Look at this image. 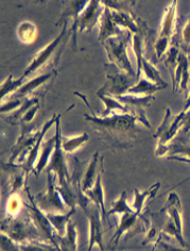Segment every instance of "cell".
<instances>
[{
  "label": "cell",
  "instance_id": "1",
  "mask_svg": "<svg viewBox=\"0 0 190 251\" xmlns=\"http://www.w3.org/2000/svg\"><path fill=\"white\" fill-rule=\"evenodd\" d=\"M84 118L95 128L101 140H103L110 146L120 148L131 146L132 142L136 140V127L138 123L142 124L147 128L151 127L143 112H129L125 114L114 113L109 116H99L92 112L91 115L85 113Z\"/></svg>",
  "mask_w": 190,
  "mask_h": 251
},
{
  "label": "cell",
  "instance_id": "2",
  "mask_svg": "<svg viewBox=\"0 0 190 251\" xmlns=\"http://www.w3.org/2000/svg\"><path fill=\"white\" fill-rule=\"evenodd\" d=\"M131 36L132 34L130 32H126L122 36L113 37V39H109L102 43L106 50L107 58H109L112 64L115 65L119 72L129 75L133 78H136V72L133 70L132 63L128 54V46L130 44Z\"/></svg>",
  "mask_w": 190,
  "mask_h": 251
},
{
  "label": "cell",
  "instance_id": "3",
  "mask_svg": "<svg viewBox=\"0 0 190 251\" xmlns=\"http://www.w3.org/2000/svg\"><path fill=\"white\" fill-rule=\"evenodd\" d=\"M47 175V190L35 196L37 205L46 214H64V213H68V206L61 196L58 185L55 184V179L58 177L53 172H48Z\"/></svg>",
  "mask_w": 190,
  "mask_h": 251
},
{
  "label": "cell",
  "instance_id": "4",
  "mask_svg": "<svg viewBox=\"0 0 190 251\" xmlns=\"http://www.w3.org/2000/svg\"><path fill=\"white\" fill-rule=\"evenodd\" d=\"M184 116H185V113L183 111L180 114L172 115L171 110L169 108L166 109L164 121L154 134L155 139L158 140L156 155L163 156L167 153L169 143L173 140L175 134L183 129Z\"/></svg>",
  "mask_w": 190,
  "mask_h": 251
},
{
  "label": "cell",
  "instance_id": "5",
  "mask_svg": "<svg viewBox=\"0 0 190 251\" xmlns=\"http://www.w3.org/2000/svg\"><path fill=\"white\" fill-rule=\"evenodd\" d=\"M176 16H177V1H171L165 10V14L161 25L160 35L154 45L156 58L161 60L165 53H167L169 46L172 43V37L175 33L176 28Z\"/></svg>",
  "mask_w": 190,
  "mask_h": 251
},
{
  "label": "cell",
  "instance_id": "6",
  "mask_svg": "<svg viewBox=\"0 0 190 251\" xmlns=\"http://www.w3.org/2000/svg\"><path fill=\"white\" fill-rule=\"evenodd\" d=\"M61 115L58 114V118L55 122V148L52 153L51 160L49 162V165L46 168L48 172H53L59 180V186H65L71 183V175H69L65 151L62 147V132H61Z\"/></svg>",
  "mask_w": 190,
  "mask_h": 251
},
{
  "label": "cell",
  "instance_id": "7",
  "mask_svg": "<svg viewBox=\"0 0 190 251\" xmlns=\"http://www.w3.org/2000/svg\"><path fill=\"white\" fill-rule=\"evenodd\" d=\"M104 4L102 1H90L87 7L84 9L79 16L77 23L72 24V40H73V47L77 46V31L80 32H90L95 27L97 26L98 23L101 21V17L104 12Z\"/></svg>",
  "mask_w": 190,
  "mask_h": 251
},
{
  "label": "cell",
  "instance_id": "8",
  "mask_svg": "<svg viewBox=\"0 0 190 251\" xmlns=\"http://www.w3.org/2000/svg\"><path fill=\"white\" fill-rule=\"evenodd\" d=\"M170 75L173 81V90L176 93L185 94L187 96L190 84V61L188 54L184 50L181 51L179 61L173 70L170 72Z\"/></svg>",
  "mask_w": 190,
  "mask_h": 251
},
{
  "label": "cell",
  "instance_id": "9",
  "mask_svg": "<svg viewBox=\"0 0 190 251\" xmlns=\"http://www.w3.org/2000/svg\"><path fill=\"white\" fill-rule=\"evenodd\" d=\"M67 22H65L64 24V29L62 30V32L58 35V37L50 42L47 46L44 47L40 52H37V54L34 56V59L32 60V62L30 63L29 66L24 70V73L22 76V78L24 80L27 77L31 76V75L34 74L37 70H40L42 66H44L46 63L49 61V59L51 58L53 52L56 50V48L59 47V45L61 44V42L63 41V39L66 36L67 33Z\"/></svg>",
  "mask_w": 190,
  "mask_h": 251
},
{
  "label": "cell",
  "instance_id": "10",
  "mask_svg": "<svg viewBox=\"0 0 190 251\" xmlns=\"http://www.w3.org/2000/svg\"><path fill=\"white\" fill-rule=\"evenodd\" d=\"M90 223V245H88V251H92L95 245H98L101 251H104L103 244V226H102V212L97 205L88 206V209L84 211Z\"/></svg>",
  "mask_w": 190,
  "mask_h": 251
},
{
  "label": "cell",
  "instance_id": "11",
  "mask_svg": "<svg viewBox=\"0 0 190 251\" xmlns=\"http://www.w3.org/2000/svg\"><path fill=\"white\" fill-rule=\"evenodd\" d=\"M100 23H101V27H100L99 40L101 42H104L109 39H113V37L122 36L126 32H128V31H123L120 29L115 24V22L113 21L111 10L107 7H105V9H104V12L102 14V17H101Z\"/></svg>",
  "mask_w": 190,
  "mask_h": 251
},
{
  "label": "cell",
  "instance_id": "12",
  "mask_svg": "<svg viewBox=\"0 0 190 251\" xmlns=\"http://www.w3.org/2000/svg\"><path fill=\"white\" fill-rule=\"evenodd\" d=\"M163 211H166L168 219L174 224L176 229L183 234V222H182V205L180 197L174 192H171L166 200Z\"/></svg>",
  "mask_w": 190,
  "mask_h": 251
},
{
  "label": "cell",
  "instance_id": "13",
  "mask_svg": "<svg viewBox=\"0 0 190 251\" xmlns=\"http://www.w3.org/2000/svg\"><path fill=\"white\" fill-rule=\"evenodd\" d=\"M102 171L103 169H101V172H98V176H97V179L96 182H95L94 186L91 188V190L86 191L84 194L85 196L92 200L93 203L95 205H97L98 208L102 212V216L105 219L107 223L109 222V214H107V212L105 210V204H104V190H103V185H102Z\"/></svg>",
  "mask_w": 190,
  "mask_h": 251
},
{
  "label": "cell",
  "instance_id": "14",
  "mask_svg": "<svg viewBox=\"0 0 190 251\" xmlns=\"http://www.w3.org/2000/svg\"><path fill=\"white\" fill-rule=\"evenodd\" d=\"M97 95L105 104V110L101 113V116L112 115L114 114V112H117L118 114H125V113L130 112L128 105L120 102L115 96H112L110 94H106L101 90L97 93Z\"/></svg>",
  "mask_w": 190,
  "mask_h": 251
},
{
  "label": "cell",
  "instance_id": "15",
  "mask_svg": "<svg viewBox=\"0 0 190 251\" xmlns=\"http://www.w3.org/2000/svg\"><path fill=\"white\" fill-rule=\"evenodd\" d=\"M55 142H56V139H55V135H54L50 140L45 141L42 144V152H41V155H40V159L37 160L36 165L33 169V173H34L36 177L44 171V169H46L48 167V165H49L48 162L51 160L52 153L54 151Z\"/></svg>",
  "mask_w": 190,
  "mask_h": 251
},
{
  "label": "cell",
  "instance_id": "16",
  "mask_svg": "<svg viewBox=\"0 0 190 251\" xmlns=\"http://www.w3.org/2000/svg\"><path fill=\"white\" fill-rule=\"evenodd\" d=\"M139 216H141V214H138V213H136V212H130V213H124V214H121L118 229L111 242L113 247L117 246V244H118L120 238H121L122 234H124L125 232H128L133 227V226L136 224Z\"/></svg>",
  "mask_w": 190,
  "mask_h": 251
},
{
  "label": "cell",
  "instance_id": "17",
  "mask_svg": "<svg viewBox=\"0 0 190 251\" xmlns=\"http://www.w3.org/2000/svg\"><path fill=\"white\" fill-rule=\"evenodd\" d=\"M78 231L74 223L69 221L66 233L60 241V251H77L78 248Z\"/></svg>",
  "mask_w": 190,
  "mask_h": 251
},
{
  "label": "cell",
  "instance_id": "18",
  "mask_svg": "<svg viewBox=\"0 0 190 251\" xmlns=\"http://www.w3.org/2000/svg\"><path fill=\"white\" fill-rule=\"evenodd\" d=\"M52 77V73H47V74H43L39 77H35L34 79L28 81L27 83H24V85L18 90L16 93H14L12 95V98L14 99H22L23 97L27 96L29 93H32L34 90L39 89L41 85H43L45 82Z\"/></svg>",
  "mask_w": 190,
  "mask_h": 251
},
{
  "label": "cell",
  "instance_id": "19",
  "mask_svg": "<svg viewBox=\"0 0 190 251\" xmlns=\"http://www.w3.org/2000/svg\"><path fill=\"white\" fill-rule=\"evenodd\" d=\"M161 89H163V87L150 82L149 80L143 77H141L134 83V85L130 87L126 94H133V95L141 96H153V94Z\"/></svg>",
  "mask_w": 190,
  "mask_h": 251
},
{
  "label": "cell",
  "instance_id": "20",
  "mask_svg": "<svg viewBox=\"0 0 190 251\" xmlns=\"http://www.w3.org/2000/svg\"><path fill=\"white\" fill-rule=\"evenodd\" d=\"M160 186H161V183H158L157 182V183L153 184L150 188H148V190H145V191L139 192L138 190H135L134 191V195H135L134 203H133V205H132L133 210H134L136 213H138V214H141V212L142 211L145 202H147L149 199L153 198L155 196V194L158 191Z\"/></svg>",
  "mask_w": 190,
  "mask_h": 251
},
{
  "label": "cell",
  "instance_id": "21",
  "mask_svg": "<svg viewBox=\"0 0 190 251\" xmlns=\"http://www.w3.org/2000/svg\"><path fill=\"white\" fill-rule=\"evenodd\" d=\"M98 156H99V152H96L93 155V159L88 164L86 171L84 173L83 179H82V184H81V188L82 192L85 193L86 191L91 190V188L94 186L95 182H96L97 179V166H98Z\"/></svg>",
  "mask_w": 190,
  "mask_h": 251
},
{
  "label": "cell",
  "instance_id": "22",
  "mask_svg": "<svg viewBox=\"0 0 190 251\" xmlns=\"http://www.w3.org/2000/svg\"><path fill=\"white\" fill-rule=\"evenodd\" d=\"M90 140V135L87 133H82L74 136H64L62 137L63 150L67 153H72L84 145Z\"/></svg>",
  "mask_w": 190,
  "mask_h": 251
},
{
  "label": "cell",
  "instance_id": "23",
  "mask_svg": "<svg viewBox=\"0 0 190 251\" xmlns=\"http://www.w3.org/2000/svg\"><path fill=\"white\" fill-rule=\"evenodd\" d=\"M75 210H71L68 213H65V214H46V215H47V218L49 219V222L53 226L55 231L58 232V234L60 236H64L66 233L67 224L69 221H71V217L72 216Z\"/></svg>",
  "mask_w": 190,
  "mask_h": 251
},
{
  "label": "cell",
  "instance_id": "24",
  "mask_svg": "<svg viewBox=\"0 0 190 251\" xmlns=\"http://www.w3.org/2000/svg\"><path fill=\"white\" fill-rule=\"evenodd\" d=\"M17 35L21 42L31 44L33 43L37 36L36 26L31 22H24L17 29Z\"/></svg>",
  "mask_w": 190,
  "mask_h": 251
},
{
  "label": "cell",
  "instance_id": "25",
  "mask_svg": "<svg viewBox=\"0 0 190 251\" xmlns=\"http://www.w3.org/2000/svg\"><path fill=\"white\" fill-rule=\"evenodd\" d=\"M24 85V79L21 77L18 80H13V76H10L4 80V82L1 84V90H0V97L2 99L8 95V94L12 93L13 95L21 87Z\"/></svg>",
  "mask_w": 190,
  "mask_h": 251
},
{
  "label": "cell",
  "instance_id": "26",
  "mask_svg": "<svg viewBox=\"0 0 190 251\" xmlns=\"http://www.w3.org/2000/svg\"><path fill=\"white\" fill-rule=\"evenodd\" d=\"M130 212H135L133 210V208L128 204V200H126V193L123 192L121 193L120 197L115 200L112 203V208L111 210L107 212V214H115V213H120V214H124V213H130Z\"/></svg>",
  "mask_w": 190,
  "mask_h": 251
},
{
  "label": "cell",
  "instance_id": "27",
  "mask_svg": "<svg viewBox=\"0 0 190 251\" xmlns=\"http://www.w3.org/2000/svg\"><path fill=\"white\" fill-rule=\"evenodd\" d=\"M23 209V202L21 197L13 194L8 199L7 202V218H16L20 216Z\"/></svg>",
  "mask_w": 190,
  "mask_h": 251
},
{
  "label": "cell",
  "instance_id": "28",
  "mask_svg": "<svg viewBox=\"0 0 190 251\" xmlns=\"http://www.w3.org/2000/svg\"><path fill=\"white\" fill-rule=\"evenodd\" d=\"M168 151L170 153L169 156L181 154L180 156H182V158H186L190 160V144H183V145H181V144H175V145H169L167 152Z\"/></svg>",
  "mask_w": 190,
  "mask_h": 251
},
{
  "label": "cell",
  "instance_id": "29",
  "mask_svg": "<svg viewBox=\"0 0 190 251\" xmlns=\"http://www.w3.org/2000/svg\"><path fill=\"white\" fill-rule=\"evenodd\" d=\"M40 109V101L36 102L35 104H33L31 108H29L26 112H24V114L23 115L21 122L23 124H30L31 122L33 121V118L35 117L36 115V112L39 111Z\"/></svg>",
  "mask_w": 190,
  "mask_h": 251
},
{
  "label": "cell",
  "instance_id": "30",
  "mask_svg": "<svg viewBox=\"0 0 190 251\" xmlns=\"http://www.w3.org/2000/svg\"><path fill=\"white\" fill-rule=\"evenodd\" d=\"M20 106H22V99L12 98L9 102L1 105V113L3 114V113H5V112L15 110L17 108H20Z\"/></svg>",
  "mask_w": 190,
  "mask_h": 251
},
{
  "label": "cell",
  "instance_id": "31",
  "mask_svg": "<svg viewBox=\"0 0 190 251\" xmlns=\"http://www.w3.org/2000/svg\"><path fill=\"white\" fill-rule=\"evenodd\" d=\"M182 42L185 46H190V18H188L182 30Z\"/></svg>",
  "mask_w": 190,
  "mask_h": 251
},
{
  "label": "cell",
  "instance_id": "32",
  "mask_svg": "<svg viewBox=\"0 0 190 251\" xmlns=\"http://www.w3.org/2000/svg\"><path fill=\"white\" fill-rule=\"evenodd\" d=\"M157 243H160L158 244V248L163 251H184L183 249H179L174 246H171V245L167 243H164V242H157Z\"/></svg>",
  "mask_w": 190,
  "mask_h": 251
},
{
  "label": "cell",
  "instance_id": "33",
  "mask_svg": "<svg viewBox=\"0 0 190 251\" xmlns=\"http://www.w3.org/2000/svg\"><path fill=\"white\" fill-rule=\"evenodd\" d=\"M185 113V112H184ZM183 131L185 133L190 131V110L185 113V116H184V123H183Z\"/></svg>",
  "mask_w": 190,
  "mask_h": 251
},
{
  "label": "cell",
  "instance_id": "34",
  "mask_svg": "<svg viewBox=\"0 0 190 251\" xmlns=\"http://www.w3.org/2000/svg\"><path fill=\"white\" fill-rule=\"evenodd\" d=\"M168 159H171V160H175V161H179V162H184V163H187V164L190 165V160L186 159V158H182V156H177V155H174V156H169Z\"/></svg>",
  "mask_w": 190,
  "mask_h": 251
},
{
  "label": "cell",
  "instance_id": "35",
  "mask_svg": "<svg viewBox=\"0 0 190 251\" xmlns=\"http://www.w3.org/2000/svg\"><path fill=\"white\" fill-rule=\"evenodd\" d=\"M190 110V91L188 93V95L186 96V101H185V105H184V109L183 112H187Z\"/></svg>",
  "mask_w": 190,
  "mask_h": 251
}]
</instances>
